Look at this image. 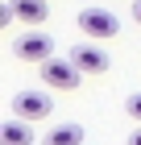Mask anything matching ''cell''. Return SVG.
Returning a JSON list of instances; mask_svg holds the SVG:
<instances>
[{"label": "cell", "mask_w": 141, "mask_h": 145, "mask_svg": "<svg viewBox=\"0 0 141 145\" xmlns=\"http://www.w3.org/2000/svg\"><path fill=\"white\" fill-rule=\"evenodd\" d=\"M50 108H54V100H50V95H46V91H17V95H12V116H17V120H46V116H50Z\"/></svg>", "instance_id": "obj_1"}, {"label": "cell", "mask_w": 141, "mask_h": 145, "mask_svg": "<svg viewBox=\"0 0 141 145\" xmlns=\"http://www.w3.org/2000/svg\"><path fill=\"white\" fill-rule=\"evenodd\" d=\"M79 29H83L91 42H108V37L120 33V21L112 17L108 8H83L79 12Z\"/></svg>", "instance_id": "obj_2"}, {"label": "cell", "mask_w": 141, "mask_h": 145, "mask_svg": "<svg viewBox=\"0 0 141 145\" xmlns=\"http://www.w3.org/2000/svg\"><path fill=\"white\" fill-rule=\"evenodd\" d=\"M79 79H83V71H79L71 58H50V62H42V83H50V87H58V91H75Z\"/></svg>", "instance_id": "obj_3"}, {"label": "cell", "mask_w": 141, "mask_h": 145, "mask_svg": "<svg viewBox=\"0 0 141 145\" xmlns=\"http://www.w3.org/2000/svg\"><path fill=\"white\" fill-rule=\"evenodd\" d=\"M71 62H75L79 71H83V75H104V71H108V50H100L96 42H79V46H71Z\"/></svg>", "instance_id": "obj_4"}, {"label": "cell", "mask_w": 141, "mask_h": 145, "mask_svg": "<svg viewBox=\"0 0 141 145\" xmlns=\"http://www.w3.org/2000/svg\"><path fill=\"white\" fill-rule=\"evenodd\" d=\"M12 50H17V58H21V62H50V50H54V42H50V37L46 33H25V37H17V46H12Z\"/></svg>", "instance_id": "obj_5"}, {"label": "cell", "mask_w": 141, "mask_h": 145, "mask_svg": "<svg viewBox=\"0 0 141 145\" xmlns=\"http://www.w3.org/2000/svg\"><path fill=\"white\" fill-rule=\"evenodd\" d=\"M9 12L25 25H42L50 12H46V0H9Z\"/></svg>", "instance_id": "obj_6"}, {"label": "cell", "mask_w": 141, "mask_h": 145, "mask_svg": "<svg viewBox=\"0 0 141 145\" xmlns=\"http://www.w3.org/2000/svg\"><path fill=\"white\" fill-rule=\"evenodd\" d=\"M0 145H33V129L29 120H4V129H0Z\"/></svg>", "instance_id": "obj_7"}, {"label": "cell", "mask_w": 141, "mask_h": 145, "mask_svg": "<svg viewBox=\"0 0 141 145\" xmlns=\"http://www.w3.org/2000/svg\"><path fill=\"white\" fill-rule=\"evenodd\" d=\"M42 145H83V129L79 124H54Z\"/></svg>", "instance_id": "obj_8"}, {"label": "cell", "mask_w": 141, "mask_h": 145, "mask_svg": "<svg viewBox=\"0 0 141 145\" xmlns=\"http://www.w3.org/2000/svg\"><path fill=\"white\" fill-rule=\"evenodd\" d=\"M125 108H129V116H137V120H141V91H133L129 100H125Z\"/></svg>", "instance_id": "obj_9"}, {"label": "cell", "mask_w": 141, "mask_h": 145, "mask_svg": "<svg viewBox=\"0 0 141 145\" xmlns=\"http://www.w3.org/2000/svg\"><path fill=\"white\" fill-rule=\"evenodd\" d=\"M129 145H141V124H137V129L129 133Z\"/></svg>", "instance_id": "obj_10"}, {"label": "cell", "mask_w": 141, "mask_h": 145, "mask_svg": "<svg viewBox=\"0 0 141 145\" xmlns=\"http://www.w3.org/2000/svg\"><path fill=\"white\" fill-rule=\"evenodd\" d=\"M133 21L141 25V0H137V4H133Z\"/></svg>", "instance_id": "obj_11"}]
</instances>
